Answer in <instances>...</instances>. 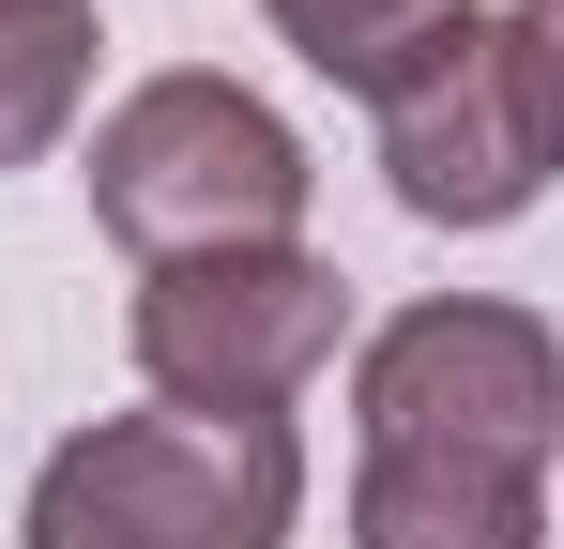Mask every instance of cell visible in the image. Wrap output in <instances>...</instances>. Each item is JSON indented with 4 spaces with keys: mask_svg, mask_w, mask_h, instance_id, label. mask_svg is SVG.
Instances as JSON below:
<instances>
[{
    "mask_svg": "<svg viewBox=\"0 0 564 549\" xmlns=\"http://www.w3.org/2000/svg\"><path fill=\"white\" fill-rule=\"evenodd\" d=\"M305 519L290 412H107L31 473L15 549H275Z\"/></svg>",
    "mask_w": 564,
    "mask_h": 549,
    "instance_id": "6da1fadb",
    "label": "cell"
},
{
    "mask_svg": "<svg viewBox=\"0 0 564 549\" xmlns=\"http://www.w3.org/2000/svg\"><path fill=\"white\" fill-rule=\"evenodd\" d=\"M305 138L245 77H138L93 122V214L138 260H229V245H290L305 229Z\"/></svg>",
    "mask_w": 564,
    "mask_h": 549,
    "instance_id": "7a4b0ae2",
    "label": "cell"
},
{
    "mask_svg": "<svg viewBox=\"0 0 564 549\" xmlns=\"http://www.w3.org/2000/svg\"><path fill=\"white\" fill-rule=\"evenodd\" d=\"M351 336V274L305 245H229V260L138 274V366L169 412H290Z\"/></svg>",
    "mask_w": 564,
    "mask_h": 549,
    "instance_id": "3957f363",
    "label": "cell"
},
{
    "mask_svg": "<svg viewBox=\"0 0 564 549\" xmlns=\"http://www.w3.org/2000/svg\"><path fill=\"white\" fill-rule=\"evenodd\" d=\"M351 412H367V443L550 473V443H564V336L534 305H488V290L397 305L367 336V366H351Z\"/></svg>",
    "mask_w": 564,
    "mask_h": 549,
    "instance_id": "277c9868",
    "label": "cell"
},
{
    "mask_svg": "<svg viewBox=\"0 0 564 549\" xmlns=\"http://www.w3.org/2000/svg\"><path fill=\"white\" fill-rule=\"evenodd\" d=\"M351 549H550V473L367 443V473H351Z\"/></svg>",
    "mask_w": 564,
    "mask_h": 549,
    "instance_id": "5b68a950",
    "label": "cell"
},
{
    "mask_svg": "<svg viewBox=\"0 0 564 549\" xmlns=\"http://www.w3.org/2000/svg\"><path fill=\"white\" fill-rule=\"evenodd\" d=\"M77 92H93V0H0V169L62 153Z\"/></svg>",
    "mask_w": 564,
    "mask_h": 549,
    "instance_id": "8992f818",
    "label": "cell"
},
{
    "mask_svg": "<svg viewBox=\"0 0 564 549\" xmlns=\"http://www.w3.org/2000/svg\"><path fill=\"white\" fill-rule=\"evenodd\" d=\"M260 15H275V31H290L336 92H381L427 31H443V15H458V0H260Z\"/></svg>",
    "mask_w": 564,
    "mask_h": 549,
    "instance_id": "52a82bcc",
    "label": "cell"
},
{
    "mask_svg": "<svg viewBox=\"0 0 564 549\" xmlns=\"http://www.w3.org/2000/svg\"><path fill=\"white\" fill-rule=\"evenodd\" d=\"M488 77H503V122H519L534 183H550L564 169V0H503L488 15Z\"/></svg>",
    "mask_w": 564,
    "mask_h": 549,
    "instance_id": "ba28073f",
    "label": "cell"
}]
</instances>
